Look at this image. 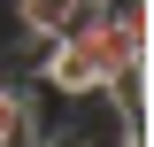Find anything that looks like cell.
Wrapping results in <instances>:
<instances>
[{"label":"cell","mask_w":154,"mask_h":147,"mask_svg":"<svg viewBox=\"0 0 154 147\" xmlns=\"http://www.w3.org/2000/svg\"><path fill=\"white\" fill-rule=\"evenodd\" d=\"M69 16H77V0H16V31H31V39H54Z\"/></svg>","instance_id":"6da1fadb"},{"label":"cell","mask_w":154,"mask_h":147,"mask_svg":"<svg viewBox=\"0 0 154 147\" xmlns=\"http://www.w3.org/2000/svg\"><path fill=\"white\" fill-rule=\"evenodd\" d=\"M77 8H100V0H77Z\"/></svg>","instance_id":"7a4b0ae2"}]
</instances>
